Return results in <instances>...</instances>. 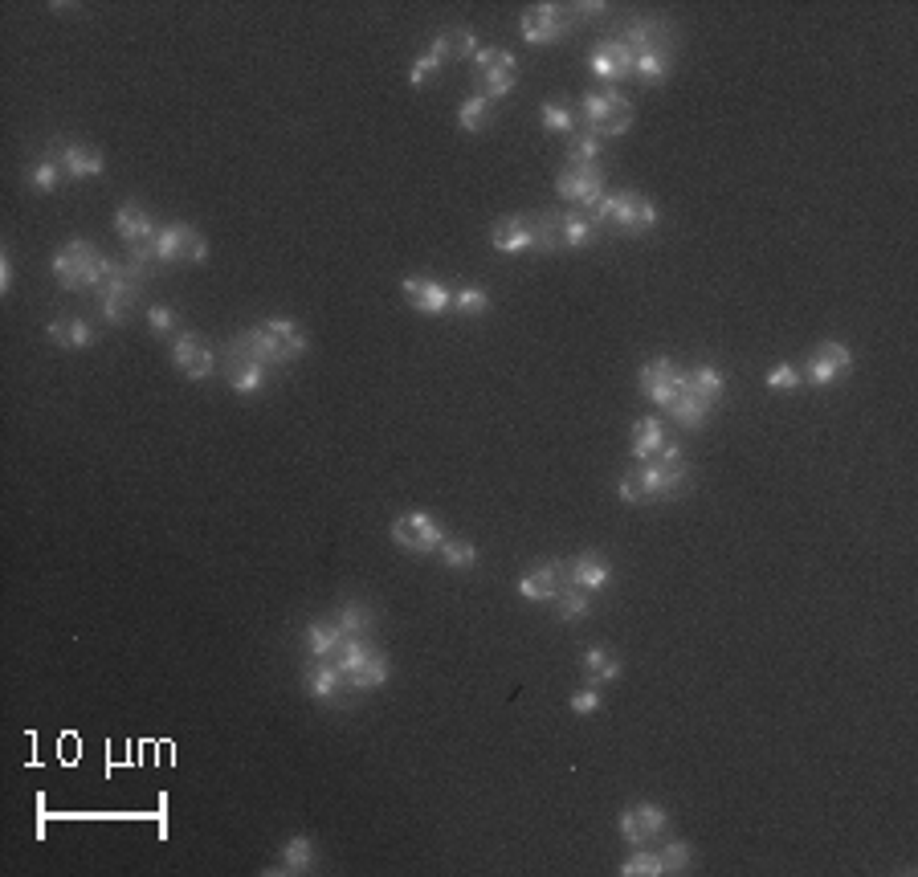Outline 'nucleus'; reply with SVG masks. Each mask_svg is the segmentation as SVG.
I'll return each instance as SVG.
<instances>
[{"instance_id":"1","label":"nucleus","mask_w":918,"mask_h":877,"mask_svg":"<svg viewBox=\"0 0 918 877\" xmlns=\"http://www.w3.org/2000/svg\"><path fill=\"white\" fill-rule=\"evenodd\" d=\"M588 217L600 225V233L612 229V233H625V237H645L657 225V209L641 192H604Z\"/></svg>"},{"instance_id":"2","label":"nucleus","mask_w":918,"mask_h":877,"mask_svg":"<svg viewBox=\"0 0 918 877\" xmlns=\"http://www.w3.org/2000/svg\"><path fill=\"white\" fill-rule=\"evenodd\" d=\"M111 257H102L90 241H66L58 253H54V278H58V286H66V290H98L102 286V278L111 274Z\"/></svg>"},{"instance_id":"3","label":"nucleus","mask_w":918,"mask_h":877,"mask_svg":"<svg viewBox=\"0 0 918 877\" xmlns=\"http://www.w3.org/2000/svg\"><path fill=\"white\" fill-rule=\"evenodd\" d=\"M690 486V466H661V461H641L621 478L625 502H653V498H678Z\"/></svg>"},{"instance_id":"4","label":"nucleus","mask_w":918,"mask_h":877,"mask_svg":"<svg viewBox=\"0 0 918 877\" xmlns=\"http://www.w3.org/2000/svg\"><path fill=\"white\" fill-rule=\"evenodd\" d=\"M580 127L596 131L600 139L625 135L633 127V102L617 86H596L580 98Z\"/></svg>"},{"instance_id":"5","label":"nucleus","mask_w":918,"mask_h":877,"mask_svg":"<svg viewBox=\"0 0 918 877\" xmlns=\"http://www.w3.org/2000/svg\"><path fill=\"white\" fill-rule=\"evenodd\" d=\"M555 192L564 196L572 209H580V213H592L596 204H600V196L608 192V184H604V168L600 164H580V160H568L564 168H559V176H555Z\"/></svg>"},{"instance_id":"6","label":"nucleus","mask_w":918,"mask_h":877,"mask_svg":"<svg viewBox=\"0 0 918 877\" xmlns=\"http://www.w3.org/2000/svg\"><path fill=\"white\" fill-rule=\"evenodd\" d=\"M576 13L572 5H551V0H543V5H531L519 21V33L527 45H555V41H564L572 29H576Z\"/></svg>"},{"instance_id":"7","label":"nucleus","mask_w":918,"mask_h":877,"mask_svg":"<svg viewBox=\"0 0 918 877\" xmlns=\"http://www.w3.org/2000/svg\"><path fill=\"white\" fill-rule=\"evenodd\" d=\"M474 70H478V82H482V94L490 102L506 98L519 82V62L510 49H494V45H478L474 54Z\"/></svg>"},{"instance_id":"8","label":"nucleus","mask_w":918,"mask_h":877,"mask_svg":"<svg viewBox=\"0 0 918 877\" xmlns=\"http://www.w3.org/2000/svg\"><path fill=\"white\" fill-rule=\"evenodd\" d=\"M151 249H156L160 257V266H172V262H204L209 257V241H204L192 225L184 221H172L156 233V241H151Z\"/></svg>"},{"instance_id":"9","label":"nucleus","mask_w":918,"mask_h":877,"mask_svg":"<svg viewBox=\"0 0 918 877\" xmlns=\"http://www.w3.org/2000/svg\"><path fill=\"white\" fill-rule=\"evenodd\" d=\"M392 539H396V547L413 551V555H433L441 547L445 531H441L437 519H429V514L408 510V514H400V519L392 523Z\"/></svg>"},{"instance_id":"10","label":"nucleus","mask_w":918,"mask_h":877,"mask_svg":"<svg viewBox=\"0 0 918 877\" xmlns=\"http://www.w3.org/2000/svg\"><path fill=\"white\" fill-rule=\"evenodd\" d=\"M621 41L633 49V58H641V54H674V25L666 17H633L621 29Z\"/></svg>"},{"instance_id":"11","label":"nucleus","mask_w":918,"mask_h":877,"mask_svg":"<svg viewBox=\"0 0 918 877\" xmlns=\"http://www.w3.org/2000/svg\"><path fill=\"white\" fill-rule=\"evenodd\" d=\"M637 380H641V396L657 408H670L674 396L686 388V372L674 364V359H649Z\"/></svg>"},{"instance_id":"12","label":"nucleus","mask_w":918,"mask_h":877,"mask_svg":"<svg viewBox=\"0 0 918 877\" xmlns=\"http://www.w3.org/2000/svg\"><path fill=\"white\" fill-rule=\"evenodd\" d=\"M588 70L600 78V86H617L621 78H633V49L621 37H604L588 54Z\"/></svg>"},{"instance_id":"13","label":"nucleus","mask_w":918,"mask_h":877,"mask_svg":"<svg viewBox=\"0 0 918 877\" xmlns=\"http://www.w3.org/2000/svg\"><path fill=\"white\" fill-rule=\"evenodd\" d=\"M229 355H245V359H258L262 368H286V364H294V355L266 331V327H249V331H241V335H233V343H229Z\"/></svg>"},{"instance_id":"14","label":"nucleus","mask_w":918,"mask_h":877,"mask_svg":"<svg viewBox=\"0 0 918 877\" xmlns=\"http://www.w3.org/2000/svg\"><path fill=\"white\" fill-rule=\"evenodd\" d=\"M849 368H853V351L845 343H837V339H825L821 347L812 351L808 364L800 368V376L808 384H816V388H825V384L841 380V372H849Z\"/></svg>"},{"instance_id":"15","label":"nucleus","mask_w":918,"mask_h":877,"mask_svg":"<svg viewBox=\"0 0 918 877\" xmlns=\"http://www.w3.org/2000/svg\"><path fill=\"white\" fill-rule=\"evenodd\" d=\"M559 580H564L568 588H576V592L592 596L612 580V563L604 555H596V551H584V555H576L568 563H559Z\"/></svg>"},{"instance_id":"16","label":"nucleus","mask_w":918,"mask_h":877,"mask_svg":"<svg viewBox=\"0 0 918 877\" xmlns=\"http://www.w3.org/2000/svg\"><path fill=\"white\" fill-rule=\"evenodd\" d=\"M617 824H621V837L629 845H653L661 833H666L670 816H666V808H657V804H633V808L621 812Z\"/></svg>"},{"instance_id":"17","label":"nucleus","mask_w":918,"mask_h":877,"mask_svg":"<svg viewBox=\"0 0 918 877\" xmlns=\"http://www.w3.org/2000/svg\"><path fill=\"white\" fill-rule=\"evenodd\" d=\"M172 364H176L188 380H209L213 368H217V359H213V347L204 343L200 335L184 331V335L172 339Z\"/></svg>"},{"instance_id":"18","label":"nucleus","mask_w":918,"mask_h":877,"mask_svg":"<svg viewBox=\"0 0 918 877\" xmlns=\"http://www.w3.org/2000/svg\"><path fill=\"white\" fill-rule=\"evenodd\" d=\"M49 156L62 164V172H66L70 180H90V176H102V172H107V160H102L90 143L54 139V143H49Z\"/></svg>"},{"instance_id":"19","label":"nucleus","mask_w":918,"mask_h":877,"mask_svg":"<svg viewBox=\"0 0 918 877\" xmlns=\"http://www.w3.org/2000/svg\"><path fill=\"white\" fill-rule=\"evenodd\" d=\"M404 302L421 315H445V311H453V290L437 278L413 274V278H404Z\"/></svg>"},{"instance_id":"20","label":"nucleus","mask_w":918,"mask_h":877,"mask_svg":"<svg viewBox=\"0 0 918 877\" xmlns=\"http://www.w3.org/2000/svg\"><path fill=\"white\" fill-rule=\"evenodd\" d=\"M115 233H119V241L131 249V245H147V241H156V221H151V213L143 209V204H135V200H123L119 204V213H115Z\"/></svg>"},{"instance_id":"21","label":"nucleus","mask_w":918,"mask_h":877,"mask_svg":"<svg viewBox=\"0 0 918 877\" xmlns=\"http://www.w3.org/2000/svg\"><path fill=\"white\" fill-rule=\"evenodd\" d=\"M302 686H306V694H315V698H323V702H339L343 694H351V690H347V678L339 674L331 661H311V665H306V669H302Z\"/></svg>"},{"instance_id":"22","label":"nucleus","mask_w":918,"mask_h":877,"mask_svg":"<svg viewBox=\"0 0 918 877\" xmlns=\"http://www.w3.org/2000/svg\"><path fill=\"white\" fill-rule=\"evenodd\" d=\"M266 372H270V368H262L258 359H245V355H229V359H225V380H229V388L241 392V396L262 392V388H266Z\"/></svg>"},{"instance_id":"23","label":"nucleus","mask_w":918,"mask_h":877,"mask_svg":"<svg viewBox=\"0 0 918 877\" xmlns=\"http://www.w3.org/2000/svg\"><path fill=\"white\" fill-rule=\"evenodd\" d=\"M564 580H559V563H535L531 572L519 580V596L523 600H555Z\"/></svg>"},{"instance_id":"24","label":"nucleus","mask_w":918,"mask_h":877,"mask_svg":"<svg viewBox=\"0 0 918 877\" xmlns=\"http://www.w3.org/2000/svg\"><path fill=\"white\" fill-rule=\"evenodd\" d=\"M490 245L498 253H527L531 249V225H527V217H502L490 229Z\"/></svg>"},{"instance_id":"25","label":"nucleus","mask_w":918,"mask_h":877,"mask_svg":"<svg viewBox=\"0 0 918 877\" xmlns=\"http://www.w3.org/2000/svg\"><path fill=\"white\" fill-rule=\"evenodd\" d=\"M339 641H343V633H339L335 621H311L306 633H302V645H306V657L311 661H331Z\"/></svg>"},{"instance_id":"26","label":"nucleus","mask_w":918,"mask_h":877,"mask_svg":"<svg viewBox=\"0 0 918 877\" xmlns=\"http://www.w3.org/2000/svg\"><path fill=\"white\" fill-rule=\"evenodd\" d=\"M621 657L612 653V649H600V645H592L588 653H584V682L588 686H608V682H617L621 678Z\"/></svg>"},{"instance_id":"27","label":"nucleus","mask_w":918,"mask_h":877,"mask_svg":"<svg viewBox=\"0 0 918 877\" xmlns=\"http://www.w3.org/2000/svg\"><path fill=\"white\" fill-rule=\"evenodd\" d=\"M527 225H531V249L535 253H551V249L564 245V225H559V213L539 209V213L527 217Z\"/></svg>"},{"instance_id":"28","label":"nucleus","mask_w":918,"mask_h":877,"mask_svg":"<svg viewBox=\"0 0 918 877\" xmlns=\"http://www.w3.org/2000/svg\"><path fill=\"white\" fill-rule=\"evenodd\" d=\"M559 225H564V249H588L600 237V225L588 213H580V209L559 213Z\"/></svg>"},{"instance_id":"29","label":"nucleus","mask_w":918,"mask_h":877,"mask_svg":"<svg viewBox=\"0 0 918 877\" xmlns=\"http://www.w3.org/2000/svg\"><path fill=\"white\" fill-rule=\"evenodd\" d=\"M661 445H666V425H661L657 417H641L633 425V457H637V466H641V461H653Z\"/></svg>"},{"instance_id":"30","label":"nucleus","mask_w":918,"mask_h":877,"mask_svg":"<svg viewBox=\"0 0 918 877\" xmlns=\"http://www.w3.org/2000/svg\"><path fill=\"white\" fill-rule=\"evenodd\" d=\"M686 384H690V392H694L698 400H706L710 408L719 404V396L727 392V376H723L719 368H710V364H698V368H690V372H686Z\"/></svg>"},{"instance_id":"31","label":"nucleus","mask_w":918,"mask_h":877,"mask_svg":"<svg viewBox=\"0 0 918 877\" xmlns=\"http://www.w3.org/2000/svg\"><path fill=\"white\" fill-rule=\"evenodd\" d=\"M45 331L58 347H70V351H86L94 343V327L86 319H54Z\"/></svg>"},{"instance_id":"32","label":"nucleus","mask_w":918,"mask_h":877,"mask_svg":"<svg viewBox=\"0 0 918 877\" xmlns=\"http://www.w3.org/2000/svg\"><path fill=\"white\" fill-rule=\"evenodd\" d=\"M388 674H392V669H388V657H384L380 649H372L368 661L347 678V690H351V694H360V690H380V686L388 682Z\"/></svg>"},{"instance_id":"33","label":"nucleus","mask_w":918,"mask_h":877,"mask_svg":"<svg viewBox=\"0 0 918 877\" xmlns=\"http://www.w3.org/2000/svg\"><path fill=\"white\" fill-rule=\"evenodd\" d=\"M666 412H670V417H674L682 429H702V425H706V417H710V404H706V400H698V396L690 392V384H686V388L674 396V404H670Z\"/></svg>"},{"instance_id":"34","label":"nucleus","mask_w":918,"mask_h":877,"mask_svg":"<svg viewBox=\"0 0 918 877\" xmlns=\"http://www.w3.org/2000/svg\"><path fill=\"white\" fill-rule=\"evenodd\" d=\"M335 625H339L343 637H368L372 625H376V612L368 604H360V600H347V604H339Z\"/></svg>"},{"instance_id":"35","label":"nucleus","mask_w":918,"mask_h":877,"mask_svg":"<svg viewBox=\"0 0 918 877\" xmlns=\"http://www.w3.org/2000/svg\"><path fill=\"white\" fill-rule=\"evenodd\" d=\"M311 869H315V845H311V837L294 833L282 845V865L274 873H311Z\"/></svg>"},{"instance_id":"36","label":"nucleus","mask_w":918,"mask_h":877,"mask_svg":"<svg viewBox=\"0 0 918 877\" xmlns=\"http://www.w3.org/2000/svg\"><path fill=\"white\" fill-rule=\"evenodd\" d=\"M433 49H437L445 62H449V58H474V54H478V37H474V29H445V33L433 41Z\"/></svg>"},{"instance_id":"37","label":"nucleus","mask_w":918,"mask_h":877,"mask_svg":"<svg viewBox=\"0 0 918 877\" xmlns=\"http://www.w3.org/2000/svg\"><path fill=\"white\" fill-rule=\"evenodd\" d=\"M433 555H437L445 567H453V572H470V567L478 563V547H474L470 539H449V535L441 539V547H437Z\"/></svg>"},{"instance_id":"38","label":"nucleus","mask_w":918,"mask_h":877,"mask_svg":"<svg viewBox=\"0 0 918 877\" xmlns=\"http://www.w3.org/2000/svg\"><path fill=\"white\" fill-rule=\"evenodd\" d=\"M490 98L482 90H474L470 98H462V107H457V127L462 131H486L490 127Z\"/></svg>"},{"instance_id":"39","label":"nucleus","mask_w":918,"mask_h":877,"mask_svg":"<svg viewBox=\"0 0 918 877\" xmlns=\"http://www.w3.org/2000/svg\"><path fill=\"white\" fill-rule=\"evenodd\" d=\"M539 119H543V127L555 131V135H576V131H580V115L568 107V102H555V98H547L543 107H539Z\"/></svg>"},{"instance_id":"40","label":"nucleus","mask_w":918,"mask_h":877,"mask_svg":"<svg viewBox=\"0 0 918 877\" xmlns=\"http://www.w3.org/2000/svg\"><path fill=\"white\" fill-rule=\"evenodd\" d=\"M674 70V54H641L633 58V78L645 86H661Z\"/></svg>"},{"instance_id":"41","label":"nucleus","mask_w":918,"mask_h":877,"mask_svg":"<svg viewBox=\"0 0 918 877\" xmlns=\"http://www.w3.org/2000/svg\"><path fill=\"white\" fill-rule=\"evenodd\" d=\"M25 180H29V188H37V192H54V188L66 180V172H62V164H58V160H54V156H49V151H45V156H41L37 164H29Z\"/></svg>"},{"instance_id":"42","label":"nucleus","mask_w":918,"mask_h":877,"mask_svg":"<svg viewBox=\"0 0 918 877\" xmlns=\"http://www.w3.org/2000/svg\"><path fill=\"white\" fill-rule=\"evenodd\" d=\"M588 612H592V596H588V592L568 588V592H559V596H555V616H559L564 625H580Z\"/></svg>"},{"instance_id":"43","label":"nucleus","mask_w":918,"mask_h":877,"mask_svg":"<svg viewBox=\"0 0 918 877\" xmlns=\"http://www.w3.org/2000/svg\"><path fill=\"white\" fill-rule=\"evenodd\" d=\"M661 873H666L661 869V853L649 845H637V853H629L621 865V877H661Z\"/></svg>"},{"instance_id":"44","label":"nucleus","mask_w":918,"mask_h":877,"mask_svg":"<svg viewBox=\"0 0 918 877\" xmlns=\"http://www.w3.org/2000/svg\"><path fill=\"white\" fill-rule=\"evenodd\" d=\"M262 327H266V331H270V335H274V339H278V343H282L294 359L306 351V331H302L298 323H290V319H266Z\"/></svg>"},{"instance_id":"45","label":"nucleus","mask_w":918,"mask_h":877,"mask_svg":"<svg viewBox=\"0 0 918 877\" xmlns=\"http://www.w3.org/2000/svg\"><path fill=\"white\" fill-rule=\"evenodd\" d=\"M453 311H462L470 319L486 315L490 311V294L482 286H462V290H453Z\"/></svg>"},{"instance_id":"46","label":"nucleus","mask_w":918,"mask_h":877,"mask_svg":"<svg viewBox=\"0 0 918 877\" xmlns=\"http://www.w3.org/2000/svg\"><path fill=\"white\" fill-rule=\"evenodd\" d=\"M657 853H661V869L666 873H690V865H694V849L686 841H666Z\"/></svg>"},{"instance_id":"47","label":"nucleus","mask_w":918,"mask_h":877,"mask_svg":"<svg viewBox=\"0 0 918 877\" xmlns=\"http://www.w3.org/2000/svg\"><path fill=\"white\" fill-rule=\"evenodd\" d=\"M441 66H445V58L437 54V49H429V54H421V58L413 62V70H408V86H417V90H421L425 82H433V78H437V70H441Z\"/></svg>"},{"instance_id":"48","label":"nucleus","mask_w":918,"mask_h":877,"mask_svg":"<svg viewBox=\"0 0 918 877\" xmlns=\"http://www.w3.org/2000/svg\"><path fill=\"white\" fill-rule=\"evenodd\" d=\"M596 156H600V135H596V131H588V127H580V131L572 135V160H580V164H596Z\"/></svg>"},{"instance_id":"49","label":"nucleus","mask_w":918,"mask_h":877,"mask_svg":"<svg viewBox=\"0 0 918 877\" xmlns=\"http://www.w3.org/2000/svg\"><path fill=\"white\" fill-rule=\"evenodd\" d=\"M763 384H768L772 392H792V388H800V384H804V376H800V368H796V364H776L768 376H763Z\"/></svg>"},{"instance_id":"50","label":"nucleus","mask_w":918,"mask_h":877,"mask_svg":"<svg viewBox=\"0 0 918 877\" xmlns=\"http://www.w3.org/2000/svg\"><path fill=\"white\" fill-rule=\"evenodd\" d=\"M147 327L156 331V335H168V331H176V311L172 306H147Z\"/></svg>"},{"instance_id":"51","label":"nucleus","mask_w":918,"mask_h":877,"mask_svg":"<svg viewBox=\"0 0 918 877\" xmlns=\"http://www.w3.org/2000/svg\"><path fill=\"white\" fill-rule=\"evenodd\" d=\"M568 706H572V714H596V710H600V694H596V686H584V690H576Z\"/></svg>"},{"instance_id":"52","label":"nucleus","mask_w":918,"mask_h":877,"mask_svg":"<svg viewBox=\"0 0 918 877\" xmlns=\"http://www.w3.org/2000/svg\"><path fill=\"white\" fill-rule=\"evenodd\" d=\"M13 290V257H9V249L0 253V294H9Z\"/></svg>"}]
</instances>
